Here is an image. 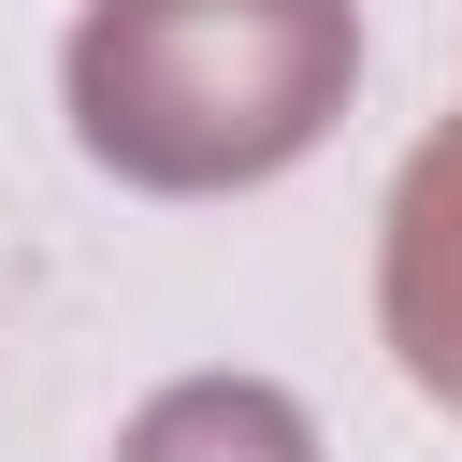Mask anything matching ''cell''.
I'll use <instances>...</instances> for the list:
<instances>
[{
    "instance_id": "3",
    "label": "cell",
    "mask_w": 462,
    "mask_h": 462,
    "mask_svg": "<svg viewBox=\"0 0 462 462\" xmlns=\"http://www.w3.org/2000/svg\"><path fill=\"white\" fill-rule=\"evenodd\" d=\"M130 462H303V419L274 390H173L130 433Z\"/></svg>"
},
{
    "instance_id": "1",
    "label": "cell",
    "mask_w": 462,
    "mask_h": 462,
    "mask_svg": "<svg viewBox=\"0 0 462 462\" xmlns=\"http://www.w3.org/2000/svg\"><path fill=\"white\" fill-rule=\"evenodd\" d=\"M346 58V0H101L72 29V116L130 188H245L318 144Z\"/></svg>"
},
{
    "instance_id": "2",
    "label": "cell",
    "mask_w": 462,
    "mask_h": 462,
    "mask_svg": "<svg viewBox=\"0 0 462 462\" xmlns=\"http://www.w3.org/2000/svg\"><path fill=\"white\" fill-rule=\"evenodd\" d=\"M390 303H404L419 375L462 390V130H448V144L419 159V188H404V274H390Z\"/></svg>"
}]
</instances>
